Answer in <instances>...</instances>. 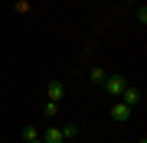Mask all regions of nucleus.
I'll return each mask as SVG.
<instances>
[{
  "instance_id": "39448f33",
  "label": "nucleus",
  "mask_w": 147,
  "mask_h": 143,
  "mask_svg": "<svg viewBox=\"0 0 147 143\" xmlns=\"http://www.w3.org/2000/svg\"><path fill=\"white\" fill-rule=\"evenodd\" d=\"M42 143H62V130H59V127H49L46 133H42Z\"/></svg>"
},
{
  "instance_id": "0eeeda50",
  "label": "nucleus",
  "mask_w": 147,
  "mask_h": 143,
  "mask_svg": "<svg viewBox=\"0 0 147 143\" xmlns=\"http://www.w3.org/2000/svg\"><path fill=\"white\" fill-rule=\"evenodd\" d=\"M59 130H62V140H69V137L79 133V124H65V127H59Z\"/></svg>"
},
{
  "instance_id": "f03ea898",
  "label": "nucleus",
  "mask_w": 147,
  "mask_h": 143,
  "mask_svg": "<svg viewBox=\"0 0 147 143\" xmlns=\"http://www.w3.org/2000/svg\"><path fill=\"white\" fill-rule=\"evenodd\" d=\"M111 120H118V124L131 120V107H127L124 101H115V104H111Z\"/></svg>"
},
{
  "instance_id": "20e7f679",
  "label": "nucleus",
  "mask_w": 147,
  "mask_h": 143,
  "mask_svg": "<svg viewBox=\"0 0 147 143\" xmlns=\"http://www.w3.org/2000/svg\"><path fill=\"white\" fill-rule=\"evenodd\" d=\"M46 94H49V101H59V98H62V81H49V85H46Z\"/></svg>"
},
{
  "instance_id": "9d476101",
  "label": "nucleus",
  "mask_w": 147,
  "mask_h": 143,
  "mask_svg": "<svg viewBox=\"0 0 147 143\" xmlns=\"http://www.w3.org/2000/svg\"><path fill=\"white\" fill-rule=\"evenodd\" d=\"M30 143H42V137H36V140H30Z\"/></svg>"
},
{
  "instance_id": "6e6552de",
  "label": "nucleus",
  "mask_w": 147,
  "mask_h": 143,
  "mask_svg": "<svg viewBox=\"0 0 147 143\" xmlns=\"http://www.w3.org/2000/svg\"><path fill=\"white\" fill-rule=\"evenodd\" d=\"M88 75H92V81H98V85H101V81H105V75H108V72H105V69H92Z\"/></svg>"
},
{
  "instance_id": "f257e3e1",
  "label": "nucleus",
  "mask_w": 147,
  "mask_h": 143,
  "mask_svg": "<svg viewBox=\"0 0 147 143\" xmlns=\"http://www.w3.org/2000/svg\"><path fill=\"white\" fill-rule=\"evenodd\" d=\"M101 85H105V91H108L111 98H118L121 91L127 88V81H124V75H118V72H115V75H105V81H101Z\"/></svg>"
},
{
  "instance_id": "423d86ee",
  "label": "nucleus",
  "mask_w": 147,
  "mask_h": 143,
  "mask_svg": "<svg viewBox=\"0 0 147 143\" xmlns=\"http://www.w3.org/2000/svg\"><path fill=\"white\" fill-rule=\"evenodd\" d=\"M36 137H39L36 124H26V127H23V143H30V140H36Z\"/></svg>"
},
{
  "instance_id": "7ed1b4c3",
  "label": "nucleus",
  "mask_w": 147,
  "mask_h": 143,
  "mask_svg": "<svg viewBox=\"0 0 147 143\" xmlns=\"http://www.w3.org/2000/svg\"><path fill=\"white\" fill-rule=\"evenodd\" d=\"M121 101H124V104L127 107H134V104H141V91H137V88H131V85H127L124 91H121V94H118Z\"/></svg>"
},
{
  "instance_id": "1a4fd4ad",
  "label": "nucleus",
  "mask_w": 147,
  "mask_h": 143,
  "mask_svg": "<svg viewBox=\"0 0 147 143\" xmlns=\"http://www.w3.org/2000/svg\"><path fill=\"white\" fill-rule=\"evenodd\" d=\"M56 111H59V107H56V101H49V104H46V117H56Z\"/></svg>"
}]
</instances>
